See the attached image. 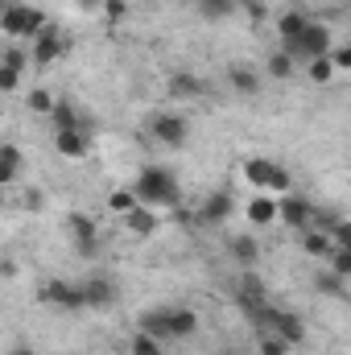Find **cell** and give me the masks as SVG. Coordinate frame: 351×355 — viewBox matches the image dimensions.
<instances>
[{
  "instance_id": "cell-1",
  "label": "cell",
  "mask_w": 351,
  "mask_h": 355,
  "mask_svg": "<svg viewBox=\"0 0 351 355\" xmlns=\"http://www.w3.org/2000/svg\"><path fill=\"white\" fill-rule=\"evenodd\" d=\"M132 194L141 207H174L178 202V178L166 170V166H145L137 182H132Z\"/></svg>"
},
{
  "instance_id": "cell-2",
  "label": "cell",
  "mask_w": 351,
  "mask_h": 355,
  "mask_svg": "<svg viewBox=\"0 0 351 355\" xmlns=\"http://www.w3.org/2000/svg\"><path fill=\"white\" fill-rule=\"evenodd\" d=\"M331 46H335V42H331V25H327V21H306V29L298 33V42H285L281 50H285L289 58H323Z\"/></svg>"
},
{
  "instance_id": "cell-3",
  "label": "cell",
  "mask_w": 351,
  "mask_h": 355,
  "mask_svg": "<svg viewBox=\"0 0 351 355\" xmlns=\"http://www.w3.org/2000/svg\"><path fill=\"white\" fill-rule=\"evenodd\" d=\"M149 132H153V141L166 145V149H186V141H190V120H186L182 112H157V116L149 120Z\"/></svg>"
},
{
  "instance_id": "cell-4",
  "label": "cell",
  "mask_w": 351,
  "mask_h": 355,
  "mask_svg": "<svg viewBox=\"0 0 351 355\" xmlns=\"http://www.w3.org/2000/svg\"><path fill=\"white\" fill-rule=\"evenodd\" d=\"M42 302L54 306V310H62V314H79V310H87L83 289H79L75 281H62V277H54V281L42 285Z\"/></svg>"
},
{
  "instance_id": "cell-5",
  "label": "cell",
  "mask_w": 351,
  "mask_h": 355,
  "mask_svg": "<svg viewBox=\"0 0 351 355\" xmlns=\"http://www.w3.org/2000/svg\"><path fill=\"white\" fill-rule=\"evenodd\" d=\"M244 178H248L252 186H268V190H277V194H289V174H285L277 162H268V157H248V162H244Z\"/></svg>"
},
{
  "instance_id": "cell-6",
  "label": "cell",
  "mask_w": 351,
  "mask_h": 355,
  "mask_svg": "<svg viewBox=\"0 0 351 355\" xmlns=\"http://www.w3.org/2000/svg\"><path fill=\"white\" fill-rule=\"evenodd\" d=\"M62 54H67V33H62L58 25H46V29L33 37V54H29V58H33V67H42V71H46V67H50V62H58Z\"/></svg>"
},
{
  "instance_id": "cell-7",
  "label": "cell",
  "mask_w": 351,
  "mask_h": 355,
  "mask_svg": "<svg viewBox=\"0 0 351 355\" xmlns=\"http://www.w3.org/2000/svg\"><path fill=\"white\" fill-rule=\"evenodd\" d=\"M67 232H71V240H75V252H79V257H95V252H99V227L91 223L83 211L67 215Z\"/></svg>"
},
{
  "instance_id": "cell-8",
  "label": "cell",
  "mask_w": 351,
  "mask_h": 355,
  "mask_svg": "<svg viewBox=\"0 0 351 355\" xmlns=\"http://www.w3.org/2000/svg\"><path fill=\"white\" fill-rule=\"evenodd\" d=\"M310 211H314V202L302 198V194H281V198H277V219H281L285 227L306 232V227H310Z\"/></svg>"
},
{
  "instance_id": "cell-9",
  "label": "cell",
  "mask_w": 351,
  "mask_h": 355,
  "mask_svg": "<svg viewBox=\"0 0 351 355\" xmlns=\"http://www.w3.org/2000/svg\"><path fill=\"white\" fill-rule=\"evenodd\" d=\"M87 141H91V128H54V149L62 157H71V162L87 157V149H91Z\"/></svg>"
},
{
  "instance_id": "cell-10",
  "label": "cell",
  "mask_w": 351,
  "mask_h": 355,
  "mask_svg": "<svg viewBox=\"0 0 351 355\" xmlns=\"http://www.w3.org/2000/svg\"><path fill=\"white\" fill-rule=\"evenodd\" d=\"M268 327H273V335L281 339V343H302L306 339V322L293 314V310H273V318H268Z\"/></svg>"
},
{
  "instance_id": "cell-11",
  "label": "cell",
  "mask_w": 351,
  "mask_h": 355,
  "mask_svg": "<svg viewBox=\"0 0 351 355\" xmlns=\"http://www.w3.org/2000/svg\"><path fill=\"white\" fill-rule=\"evenodd\" d=\"M232 194L228 190H211L207 198H203V207H198V223H207V227H215V223H223L228 215H232Z\"/></svg>"
},
{
  "instance_id": "cell-12",
  "label": "cell",
  "mask_w": 351,
  "mask_h": 355,
  "mask_svg": "<svg viewBox=\"0 0 351 355\" xmlns=\"http://www.w3.org/2000/svg\"><path fill=\"white\" fill-rule=\"evenodd\" d=\"M79 289H83L87 310H108V306L116 302V285H112L108 277H87V281H79Z\"/></svg>"
},
{
  "instance_id": "cell-13",
  "label": "cell",
  "mask_w": 351,
  "mask_h": 355,
  "mask_svg": "<svg viewBox=\"0 0 351 355\" xmlns=\"http://www.w3.org/2000/svg\"><path fill=\"white\" fill-rule=\"evenodd\" d=\"M166 322H170V339H190L198 331V314L190 306H166Z\"/></svg>"
},
{
  "instance_id": "cell-14",
  "label": "cell",
  "mask_w": 351,
  "mask_h": 355,
  "mask_svg": "<svg viewBox=\"0 0 351 355\" xmlns=\"http://www.w3.org/2000/svg\"><path fill=\"white\" fill-rule=\"evenodd\" d=\"M236 297H240V306H244V310H248V306H261V302H268L264 281L252 272V268H244V277L236 281Z\"/></svg>"
},
{
  "instance_id": "cell-15",
  "label": "cell",
  "mask_w": 351,
  "mask_h": 355,
  "mask_svg": "<svg viewBox=\"0 0 351 355\" xmlns=\"http://www.w3.org/2000/svg\"><path fill=\"white\" fill-rule=\"evenodd\" d=\"M137 331H141V335H149V339H157V343H166V339H170L166 306H153V310H145V314L137 318Z\"/></svg>"
},
{
  "instance_id": "cell-16",
  "label": "cell",
  "mask_w": 351,
  "mask_h": 355,
  "mask_svg": "<svg viewBox=\"0 0 351 355\" xmlns=\"http://www.w3.org/2000/svg\"><path fill=\"white\" fill-rule=\"evenodd\" d=\"M124 223H128V232H132V236H153V232L162 227V219H157V211H153V207H137V211H128V215H124Z\"/></svg>"
},
{
  "instance_id": "cell-17",
  "label": "cell",
  "mask_w": 351,
  "mask_h": 355,
  "mask_svg": "<svg viewBox=\"0 0 351 355\" xmlns=\"http://www.w3.org/2000/svg\"><path fill=\"white\" fill-rule=\"evenodd\" d=\"M248 223H257V227H268V223H277V198H268V194H252V202H248Z\"/></svg>"
},
{
  "instance_id": "cell-18",
  "label": "cell",
  "mask_w": 351,
  "mask_h": 355,
  "mask_svg": "<svg viewBox=\"0 0 351 355\" xmlns=\"http://www.w3.org/2000/svg\"><path fill=\"white\" fill-rule=\"evenodd\" d=\"M203 91H207V83H203L198 75H190V71L170 75V95H174V99H198Z\"/></svg>"
},
{
  "instance_id": "cell-19",
  "label": "cell",
  "mask_w": 351,
  "mask_h": 355,
  "mask_svg": "<svg viewBox=\"0 0 351 355\" xmlns=\"http://www.w3.org/2000/svg\"><path fill=\"white\" fill-rule=\"evenodd\" d=\"M228 83H232L236 95H261V79H257L252 67H232L228 71Z\"/></svg>"
},
{
  "instance_id": "cell-20",
  "label": "cell",
  "mask_w": 351,
  "mask_h": 355,
  "mask_svg": "<svg viewBox=\"0 0 351 355\" xmlns=\"http://www.w3.org/2000/svg\"><path fill=\"white\" fill-rule=\"evenodd\" d=\"M306 21H310V17H306V12H298V8L281 12V17H277V33H281V46H285V42H298V33L306 29Z\"/></svg>"
},
{
  "instance_id": "cell-21",
  "label": "cell",
  "mask_w": 351,
  "mask_h": 355,
  "mask_svg": "<svg viewBox=\"0 0 351 355\" xmlns=\"http://www.w3.org/2000/svg\"><path fill=\"white\" fill-rule=\"evenodd\" d=\"M21 29H25V4H8V8H0V33L12 37V42H21Z\"/></svg>"
},
{
  "instance_id": "cell-22",
  "label": "cell",
  "mask_w": 351,
  "mask_h": 355,
  "mask_svg": "<svg viewBox=\"0 0 351 355\" xmlns=\"http://www.w3.org/2000/svg\"><path fill=\"white\" fill-rule=\"evenodd\" d=\"M50 120H54V128H91L87 120L67 103V99H54V107H50Z\"/></svg>"
},
{
  "instance_id": "cell-23",
  "label": "cell",
  "mask_w": 351,
  "mask_h": 355,
  "mask_svg": "<svg viewBox=\"0 0 351 355\" xmlns=\"http://www.w3.org/2000/svg\"><path fill=\"white\" fill-rule=\"evenodd\" d=\"M232 257H236V265L257 268V261H261V248H257V240H252V236H232Z\"/></svg>"
},
{
  "instance_id": "cell-24",
  "label": "cell",
  "mask_w": 351,
  "mask_h": 355,
  "mask_svg": "<svg viewBox=\"0 0 351 355\" xmlns=\"http://www.w3.org/2000/svg\"><path fill=\"white\" fill-rule=\"evenodd\" d=\"M190 4L203 21H223V17L236 12V0H190Z\"/></svg>"
},
{
  "instance_id": "cell-25",
  "label": "cell",
  "mask_w": 351,
  "mask_h": 355,
  "mask_svg": "<svg viewBox=\"0 0 351 355\" xmlns=\"http://www.w3.org/2000/svg\"><path fill=\"white\" fill-rule=\"evenodd\" d=\"M46 25H50V21H46V12H42V8H33V4H25V29H21V42H33Z\"/></svg>"
},
{
  "instance_id": "cell-26",
  "label": "cell",
  "mask_w": 351,
  "mask_h": 355,
  "mask_svg": "<svg viewBox=\"0 0 351 355\" xmlns=\"http://www.w3.org/2000/svg\"><path fill=\"white\" fill-rule=\"evenodd\" d=\"M302 252H306V257H327V252H331V240H327V232H314V227H306V236H302Z\"/></svg>"
},
{
  "instance_id": "cell-27",
  "label": "cell",
  "mask_w": 351,
  "mask_h": 355,
  "mask_svg": "<svg viewBox=\"0 0 351 355\" xmlns=\"http://www.w3.org/2000/svg\"><path fill=\"white\" fill-rule=\"evenodd\" d=\"M314 289H318L323 297H343V293H348V281L335 277V272H318V277H314Z\"/></svg>"
},
{
  "instance_id": "cell-28",
  "label": "cell",
  "mask_w": 351,
  "mask_h": 355,
  "mask_svg": "<svg viewBox=\"0 0 351 355\" xmlns=\"http://www.w3.org/2000/svg\"><path fill=\"white\" fill-rule=\"evenodd\" d=\"M0 67H8V71H21V75H25V67H29V50H25V46H4Z\"/></svg>"
},
{
  "instance_id": "cell-29",
  "label": "cell",
  "mask_w": 351,
  "mask_h": 355,
  "mask_svg": "<svg viewBox=\"0 0 351 355\" xmlns=\"http://www.w3.org/2000/svg\"><path fill=\"white\" fill-rule=\"evenodd\" d=\"M264 71H268V79H289L293 75V58L285 50H277V54H268V67Z\"/></svg>"
},
{
  "instance_id": "cell-30",
  "label": "cell",
  "mask_w": 351,
  "mask_h": 355,
  "mask_svg": "<svg viewBox=\"0 0 351 355\" xmlns=\"http://www.w3.org/2000/svg\"><path fill=\"white\" fill-rule=\"evenodd\" d=\"M141 202H137V194L132 190H112L108 194V211H116V215H128V211H137Z\"/></svg>"
},
{
  "instance_id": "cell-31",
  "label": "cell",
  "mask_w": 351,
  "mask_h": 355,
  "mask_svg": "<svg viewBox=\"0 0 351 355\" xmlns=\"http://www.w3.org/2000/svg\"><path fill=\"white\" fill-rule=\"evenodd\" d=\"M306 75H310L314 83H331V79H335V67H331V58L323 54V58H310V67H306Z\"/></svg>"
},
{
  "instance_id": "cell-32",
  "label": "cell",
  "mask_w": 351,
  "mask_h": 355,
  "mask_svg": "<svg viewBox=\"0 0 351 355\" xmlns=\"http://www.w3.org/2000/svg\"><path fill=\"white\" fill-rule=\"evenodd\" d=\"M25 107H29V112H37V116H50V107H54V95H50V91H29V95H25Z\"/></svg>"
},
{
  "instance_id": "cell-33",
  "label": "cell",
  "mask_w": 351,
  "mask_h": 355,
  "mask_svg": "<svg viewBox=\"0 0 351 355\" xmlns=\"http://www.w3.org/2000/svg\"><path fill=\"white\" fill-rule=\"evenodd\" d=\"M128 355H162V343H157V339H149V335H141V331H137V335H132V339H128Z\"/></svg>"
},
{
  "instance_id": "cell-34",
  "label": "cell",
  "mask_w": 351,
  "mask_h": 355,
  "mask_svg": "<svg viewBox=\"0 0 351 355\" xmlns=\"http://www.w3.org/2000/svg\"><path fill=\"white\" fill-rule=\"evenodd\" d=\"M331 272L335 277H351V248H331Z\"/></svg>"
},
{
  "instance_id": "cell-35",
  "label": "cell",
  "mask_w": 351,
  "mask_h": 355,
  "mask_svg": "<svg viewBox=\"0 0 351 355\" xmlns=\"http://www.w3.org/2000/svg\"><path fill=\"white\" fill-rule=\"evenodd\" d=\"M327 58H331V67H335V71H351V46H331V50H327Z\"/></svg>"
},
{
  "instance_id": "cell-36",
  "label": "cell",
  "mask_w": 351,
  "mask_h": 355,
  "mask_svg": "<svg viewBox=\"0 0 351 355\" xmlns=\"http://www.w3.org/2000/svg\"><path fill=\"white\" fill-rule=\"evenodd\" d=\"M124 12H128V4H124V0H103V17H108V25H120V21H124Z\"/></svg>"
},
{
  "instance_id": "cell-37",
  "label": "cell",
  "mask_w": 351,
  "mask_h": 355,
  "mask_svg": "<svg viewBox=\"0 0 351 355\" xmlns=\"http://www.w3.org/2000/svg\"><path fill=\"white\" fill-rule=\"evenodd\" d=\"M17 87H21V71H8V67H0V95H12Z\"/></svg>"
},
{
  "instance_id": "cell-38",
  "label": "cell",
  "mask_w": 351,
  "mask_h": 355,
  "mask_svg": "<svg viewBox=\"0 0 351 355\" xmlns=\"http://www.w3.org/2000/svg\"><path fill=\"white\" fill-rule=\"evenodd\" d=\"M244 12H248L252 25H261L264 17H268V4H264V0H244Z\"/></svg>"
},
{
  "instance_id": "cell-39",
  "label": "cell",
  "mask_w": 351,
  "mask_h": 355,
  "mask_svg": "<svg viewBox=\"0 0 351 355\" xmlns=\"http://www.w3.org/2000/svg\"><path fill=\"white\" fill-rule=\"evenodd\" d=\"M261 355H289V343H281L277 335H268V339H261Z\"/></svg>"
},
{
  "instance_id": "cell-40",
  "label": "cell",
  "mask_w": 351,
  "mask_h": 355,
  "mask_svg": "<svg viewBox=\"0 0 351 355\" xmlns=\"http://www.w3.org/2000/svg\"><path fill=\"white\" fill-rule=\"evenodd\" d=\"M0 162H8V166L25 170V157H21V149H17V145H0Z\"/></svg>"
},
{
  "instance_id": "cell-41",
  "label": "cell",
  "mask_w": 351,
  "mask_h": 355,
  "mask_svg": "<svg viewBox=\"0 0 351 355\" xmlns=\"http://www.w3.org/2000/svg\"><path fill=\"white\" fill-rule=\"evenodd\" d=\"M25 207H29V211L37 215V211L46 207V194H42V190H25Z\"/></svg>"
},
{
  "instance_id": "cell-42",
  "label": "cell",
  "mask_w": 351,
  "mask_h": 355,
  "mask_svg": "<svg viewBox=\"0 0 351 355\" xmlns=\"http://www.w3.org/2000/svg\"><path fill=\"white\" fill-rule=\"evenodd\" d=\"M17 178H21V170H17V166H8V162H0V186H12Z\"/></svg>"
},
{
  "instance_id": "cell-43",
  "label": "cell",
  "mask_w": 351,
  "mask_h": 355,
  "mask_svg": "<svg viewBox=\"0 0 351 355\" xmlns=\"http://www.w3.org/2000/svg\"><path fill=\"white\" fill-rule=\"evenodd\" d=\"M8 355H37V352H33L29 343H17V347H12V352H8Z\"/></svg>"
},
{
  "instance_id": "cell-44",
  "label": "cell",
  "mask_w": 351,
  "mask_h": 355,
  "mask_svg": "<svg viewBox=\"0 0 351 355\" xmlns=\"http://www.w3.org/2000/svg\"><path fill=\"white\" fill-rule=\"evenodd\" d=\"M79 4H83V8H95V4H103V0H79Z\"/></svg>"
}]
</instances>
